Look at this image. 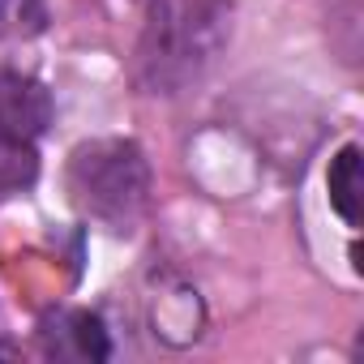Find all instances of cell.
Returning a JSON list of instances; mask_svg holds the SVG:
<instances>
[{
  "label": "cell",
  "instance_id": "1",
  "mask_svg": "<svg viewBox=\"0 0 364 364\" xmlns=\"http://www.w3.org/2000/svg\"><path fill=\"white\" fill-rule=\"evenodd\" d=\"M232 0H150L133 52V82L146 95L193 90L232 43Z\"/></svg>",
  "mask_w": 364,
  "mask_h": 364
},
{
  "label": "cell",
  "instance_id": "2",
  "mask_svg": "<svg viewBox=\"0 0 364 364\" xmlns=\"http://www.w3.org/2000/svg\"><path fill=\"white\" fill-rule=\"evenodd\" d=\"M65 189L82 219L129 236L150 206V163L129 137H95L73 146L65 167Z\"/></svg>",
  "mask_w": 364,
  "mask_h": 364
},
{
  "label": "cell",
  "instance_id": "3",
  "mask_svg": "<svg viewBox=\"0 0 364 364\" xmlns=\"http://www.w3.org/2000/svg\"><path fill=\"white\" fill-rule=\"evenodd\" d=\"M48 120H52L48 90L18 69H0V129L22 133V137H39L48 129Z\"/></svg>",
  "mask_w": 364,
  "mask_h": 364
},
{
  "label": "cell",
  "instance_id": "4",
  "mask_svg": "<svg viewBox=\"0 0 364 364\" xmlns=\"http://www.w3.org/2000/svg\"><path fill=\"white\" fill-rule=\"evenodd\" d=\"M43 347H48V355H60V360H107L112 355L103 321L86 309L56 313L43 326Z\"/></svg>",
  "mask_w": 364,
  "mask_h": 364
},
{
  "label": "cell",
  "instance_id": "5",
  "mask_svg": "<svg viewBox=\"0 0 364 364\" xmlns=\"http://www.w3.org/2000/svg\"><path fill=\"white\" fill-rule=\"evenodd\" d=\"M326 189L330 206L347 228H360V198H364V180H360V146H343L326 171Z\"/></svg>",
  "mask_w": 364,
  "mask_h": 364
},
{
  "label": "cell",
  "instance_id": "6",
  "mask_svg": "<svg viewBox=\"0 0 364 364\" xmlns=\"http://www.w3.org/2000/svg\"><path fill=\"white\" fill-rule=\"evenodd\" d=\"M35 180H39L35 137L0 129V198H18V193L35 189Z\"/></svg>",
  "mask_w": 364,
  "mask_h": 364
},
{
  "label": "cell",
  "instance_id": "7",
  "mask_svg": "<svg viewBox=\"0 0 364 364\" xmlns=\"http://www.w3.org/2000/svg\"><path fill=\"white\" fill-rule=\"evenodd\" d=\"M31 5V0H0V35L5 31H26L22 26V9Z\"/></svg>",
  "mask_w": 364,
  "mask_h": 364
}]
</instances>
